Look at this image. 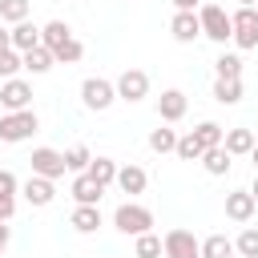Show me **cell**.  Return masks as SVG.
I'll return each mask as SVG.
<instances>
[{
	"label": "cell",
	"instance_id": "6da1fadb",
	"mask_svg": "<svg viewBox=\"0 0 258 258\" xmlns=\"http://www.w3.org/2000/svg\"><path fill=\"white\" fill-rule=\"evenodd\" d=\"M113 226H117L121 234L141 238V234L153 230V210H149V206H137V202H121V206L113 210Z\"/></svg>",
	"mask_w": 258,
	"mask_h": 258
},
{
	"label": "cell",
	"instance_id": "7a4b0ae2",
	"mask_svg": "<svg viewBox=\"0 0 258 258\" xmlns=\"http://www.w3.org/2000/svg\"><path fill=\"white\" fill-rule=\"evenodd\" d=\"M36 129H40L36 109H20V113H4V117H0V141H4V145H20V141H28Z\"/></svg>",
	"mask_w": 258,
	"mask_h": 258
},
{
	"label": "cell",
	"instance_id": "3957f363",
	"mask_svg": "<svg viewBox=\"0 0 258 258\" xmlns=\"http://www.w3.org/2000/svg\"><path fill=\"white\" fill-rule=\"evenodd\" d=\"M198 20H202V36H210L214 44H226L234 36V20H230V12L222 4H202Z\"/></svg>",
	"mask_w": 258,
	"mask_h": 258
},
{
	"label": "cell",
	"instance_id": "277c9868",
	"mask_svg": "<svg viewBox=\"0 0 258 258\" xmlns=\"http://www.w3.org/2000/svg\"><path fill=\"white\" fill-rule=\"evenodd\" d=\"M81 101H85V109H93V113H105V109L117 101V81L89 77V81L81 85Z\"/></svg>",
	"mask_w": 258,
	"mask_h": 258
},
{
	"label": "cell",
	"instance_id": "5b68a950",
	"mask_svg": "<svg viewBox=\"0 0 258 258\" xmlns=\"http://www.w3.org/2000/svg\"><path fill=\"white\" fill-rule=\"evenodd\" d=\"M145 97H149V73H145V69H125V73L117 77V101L137 105V101H145Z\"/></svg>",
	"mask_w": 258,
	"mask_h": 258
},
{
	"label": "cell",
	"instance_id": "8992f818",
	"mask_svg": "<svg viewBox=\"0 0 258 258\" xmlns=\"http://www.w3.org/2000/svg\"><path fill=\"white\" fill-rule=\"evenodd\" d=\"M230 20H234V44L246 52V48H258V12L254 8H238V12H230Z\"/></svg>",
	"mask_w": 258,
	"mask_h": 258
},
{
	"label": "cell",
	"instance_id": "52a82bcc",
	"mask_svg": "<svg viewBox=\"0 0 258 258\" xmlns=\"http://www.w3.org/2000/svg\"><path fill=\"white\" fill-rule=\"evenodd\" d=\"M32 173L36 177H48V181H56V177H64V153L60 149H48V145H40V149H32Z\"/></svg>",
	"mask_w": 258,
	"mask_h": 258
},
{
	"label": "cell",
	"instance_id": "ba28073f",
	"mask_svg": "<svg viewBox=\"0 0 258 258\" xmlns=\"http://www.w3.org/2000/svg\"><path fill=\"white\" fill-rule=\"evenodd\" d=\"M161 246H165V258H202V242L194 238V230H169Z\"/></svg>",
	"mask_w": 258,
	"mask_h": 258
},
{
	"label": "cell",
	"instance_id": "9c48e42d",
	"mask_svg": "<svg viewBox=\"0 0 258 258\" xmlns=\"http://www.w3.org/2000/svg\"><path fill=\"white\" fill-rule=\"evenodd\" d=\"M0 105H4L8 113H20V109H32V85H28V81H20V77H12V81H4V85H0Z\"/></svg>",
	"mask_w": 258,
	"mask_h": 258
},
{
	"label": "cell",
	"instance_id": "30bf717a",
	"mask_svg": "<svg viewBox=\"0 0 258 258\" xmlns=\"http://www.w3.org/2000/svg\"><path fill=\"white\" fill-rule=\"evenodd\" d=\"M20 194H24V202L28 206H36V210H44V206H52V198H56V181H48V177H28L24 185H20Z\"/></svg>",
	"mask_w": 258,
	"mask_h": 258
},
{
	"label": "cell",
	"instance_id": "8fae6325",
	"mask_svg": "<svg viewBox=\"0 0 258 258\" xmlns=\"http://www.w3.org/2000/svg\"><path fill=\"white\" fill-rule=\"evenodd\" d=\"M169 36H173L177 44H194V40L202 36V20H198V12H173V20H169Z\"/></svg>",
	"mask_w": 258,
	"mask_h": 258
},
{
	"label": "cell",
	"instance_id": "7c38bea8",
	"mask_svg": "<svg viewBox=\"0 0 258 258\" xmlns=\"http://www.w3.org/2000/svg\"><path fill=\"white\" fill-rule=\"evenodd\" d=\"M185 109H189V101H185V93H181V89H165V93L157 97V117H161L165 125L181 121V117H185Z\"/></svg>",
	"mask_w": 258,
	"mask_h": 258
},
{
	"label": "cell",
	"instance_id": "4fadbf2b",
	"mask_svg": "<svg viewBox=\"0 0 258 258\" xmlns=\"http://www.w3.org/2000/svg\"><path fill=\"white\" fill-rule=\"evenodd\" d=\"M258 145V133L254 129H246V125H234V129H226V141H222V149L230 153V157H250V149Z\"/></svg>",
	"mask_w": 258,
	"mask_h": 258
},
{
	"label": "cell",
	"instance_id": "5bb4252c",
	"mask_svg": "<svg viewBox=\"0 0 258 258\" xmlns=\"http://www.w3.org/2000/svg\"><path fill=\"white\" fill-rule=\"evenodd\" d=\"M254 210H258V202H254L250 189H230V194H226V218H230V222H250Z\"/></svg>",
	"mask_w": 258,
	"mask_h": 258
},
{
	"label": "cell",
	"instance_id": "9a60e30c",
	"mask_svg": "<svg viewBox=\"0 0 258 258\" xmlns=\"http://www.w3.org/2000/svg\"><path fill=\"white\" fill-rule=\"evenodd\" d=\"M12 48L24 56V52H32V48H40V28L32 24V20H20V24H12Z\"/></svg>",
	"mask_w": 258,
	"mask_h": 258
},
{
	"label": "cell",
	"instance_id": "2e32d148",
	"mask_svg": "<svg viewBox=\"0 0 258 258\" xmlns=\"http://www.w3.org/2000/svg\"><path fill=\"white\" fill-rule=\"evenodd\" d=\"M117 185H121V194H145V185H149V173L141 169V165H121L117 169Z\"/></svg>",
	"mask_w": 258,
	"mask_h": 258
},
{
	"label": "cell",
	"instance_id": "e0dca14e",
	"mask_svg": "<svg viewBox=\"0 0 258 258\" xmlns=\"http://www.w3.org/2000/svg\"><path fill=\"white\" fill-rule=\"evenodd\" d=\"M69 194L77 198V206H97L105 189H101V185H97V181H93L89 173H77V177H73V189H69Z\"/></svg>",
	"mask_w": 258,
	"mask_h": 258
},
{
	"label": "cell",
	"instance_id": "ac0fdd59",
	"mask_svg": "<svg viewBox=\"0 0 258 258\" xmlns=\"http://www.w3.org/2000/svg\"><path fill=\"white\" fill-rule=\"evenodd\" d=\"M69 40H73V28H69L64 20H48V24L40 28V44H44L48 52H56V48L69 44Z\"/></svg>",
	"mask_w": 258,
	"mask_h": 258
},
{
	"label": "cell",
	"instance_id": "d6986e66",
	"mask_svg": "<svg viewBox=\"0 0 258 258\" xmlns=\"http://www.w3.org/2000/svg\"><path fill=\"white\" fill-rule=\"evenodd\" d=\"M69 226H73L77 234H97V230H101V210H97V206H77L73 218H69Z\"/></svg>",
	"mask_w": 258,
	"mask_h": 258
},
{
	"label": "cell",
	"instance_id": "ffe728a7",
	"mask_svg": "<svg viewBox=\"0 0 258 258\" xmlns=\"http://www.w3.org/2000/svg\"><path fill=\"white\" fill-rule=\"evenodd\" d=\"M230 165H234V157H230V153H226L222 145H218V149H206V153H202V169H206L210 177H226V173H230Z\"/></svg>",
	"mask_w": 258,
	"mask_h": 258
},
{
	"label": "cell",
	"instance_id": "44dd1931",
	"mask_svg": "<svg viewBox=\"0 0 258 258\" xmlns=\"http://www.w3.org/2000/svg\"><path fill=\"white\" fill-rule=\"evenodd\" d=\"M117 169H121V165H117L113 157H93L85 173H89V177H93V181L105 189V185H113V181H117Z\"/></svg>",
	"mask_w": 258,
	"mask_h": 258
},
{
	"label": "cell",
	"instance_id": "7402d4cb",
	"mask_svg": "<svg viewBox=\"0 0 258 258\" xmlns=\"http://www.w3.org/2000/svg\"><path fill=\"white\" fill-rule=\"evenodd\" d=\"M214 81H242V56L238 52H222L214 60Z\"/></svg>",
	"mask_w": 258,
	"mask_h": 258
},
{
	"label": "cell",
	"instance_id": "603a6c76",
	"mask_svg": "<svg viewBox=\"0 0 258 258\" xmlns=\"http://www.w3.org/2000/svg\"><path fill=\"white\" fill-rule=\"evenodd\" d=\"M52 64H56V56H52L44 44H40V48H32V52H24V69H28L32 77H44Z\"/></svg>",
	"mask_w": 258,
	"mask_h": 258
},
{
	"label": "cell",
	"instance_id": "cb8c5ba5",
	"mask_svg": "<svg viewBox=\"0 0 258 258\" xmlns=\"http://www.w3.org/2000/svg\"><path fill=\"white\" fill-rule=\"evenodd\" d=\"M238 250H234V242L226 238V234H210L206 242H202V258H234Z\"/></svg>",
	"mask_w": 258,
	"mask_h": 258
},
{
	"label": "cell",
	"instance_id": "d4e9b609",
	"mask_svg": "<svg viewBox=\"0 0 258 258\" xmlns=\"http://www.w3.org/2000/svg\"><path fill=\"white\" fill-rule=\"evenodd\" d=\"M194 137L202 141V149H218V145L226 141V129H222L218 121H202V125L194 129Z\"/></svg>",
	"mask_w": 258,
	"mask_h": 258
},
{
	"label": "cell",
	"instance_id": "484cf974",
	"mask_svg": "<svg viewBox=\"0 0 258 258\" xmlns=\"http://www.w3.org/2000/svg\"><path fill=\"white\" fill-rule=\"evenodd\" d=\"M149 149L153 153H177V133L173 129H149Z\"/></svg>",
	"mask_w": 258,
	"mask_h": 258
},
{
	"label": "cell",
	"instance_id": "4316f807",
	"mask_svg": "<svg viewBox=\"0 0 258 258\" xmlns=\"http://www.w3.org/2000/svg\"><path fill=\"white\" fill-rule=\"evenodd\" d=\"M214 101L218 105H238L242 101V81H214Z\"/></svg>",
	"mask_w": 258,
	"mask_h": 258
},
{
	"label": "cell",
	"instance_id": "83f0119b",
	"mask_svg": "<svg viewBox=\"0 0 258 258\" xmlns=\"http://www.w3.org/2000/svg\"><path fill=\"white\" fill-rule=\"evenodd\" d=\"M165 254V246H161V238L149 230V234H141L137 238V246H133V258H161Z\"/></svg>",
	"mask_w": 258,
	"mask_h": 258
},
{
	"label": "cell",
	"instance_id": "f1b7e54d",
	"mask_svg": "<svg viewBox=\"0 0 258 258\" xmlns=\"http://www.w3.org/2000/svg\"><path fill=\"white\" fill-rule=\"evenodd\" d=\"M89 161H93L89 145H69V149H64V165H69L73 173H85V169H89Z\"/></svg>",
	"mask_w": 258,
	"mask_h": 258
},
{
	"label": "cell",
	"instance_id": "f546056e",
	"mask_svg": "<svg viewBox=\"0 0 258 258\" xmlns=\"http://www.w3.org/2000/svg\"><path fill=\"white\" fill-rule=\"evenodd\" d=\"M0 20H4V24L28 20V0H0Z\"/></svg>",
	"mask_w": 258,
	"mask_h": 258
},
{
	"label": "cell",
	"instance_id": "4dcf8cb0",
	"mask_svg": "<svg viewBox=\"0 0 258 258\" xmlns=\"http://www.w3.org/2000/svg\"><path fill=\"white\" fill-rule=\"evenodd\" d=\"M234 250H238V258H258V230L246 226V230L234 238Z\"/></svg>",
	"mask_w": 258,
	"mask_h": 258
},
{
	"label": "cell",
	"instance_id": "1f68e13d",
	"mask_svg": "<svg viewBox=\"0 0 258 258\" xmlns=\"http://www.w3.org/2000/svg\"><path fill=\"white\" fill-rule=\"evenodd\" d=\"M202 153H206V149H202V141H198L194 133L177 137V157H181V161H202Z\"/></svg>",
	"mask_w": 258,
	"mask_h": 258
},
{
	"label": "cell",
	"instance_id": "d6a6232c",
	"mask_svg": "<svg viewBox=\"0 0 258 258\" xmlns=\"http://www.w3.org/2000/svg\"><path fill=\"white\" fill-rule=\"evenodd\" d=\"M52 56H56V64H77V60L85 56V44H81V40L73 36V40H69V44H60V48H56Z\"/></svg>",
	"mask_w": 258,
	"mask_h": 258
},
{
	"label": "cell",
	"instance_id": "836d02e7",
	"mask_svg": "<svg viewBox=\"0 0 258 258\" xmlns=\"http://www.w3.org/2000/svg\"><path fill=\"white\" fill-rule=\"evenodd\" d=\"M20 69H24V56H20L16 48H8V52H0V77H4V81H12V77H16Z\"/></svg>",
	"mask_w": 258,
	"mask_h": 258
},
{
	"label": "cell",
	"instance_id": "e575fe53",
	"mask_svg": "<svg viewBox=\"0 0 258 258\" xmlns=\"http://www.w3.org/2000/svg\"><path fill=\"white\" fill-rule=\"evenodd\" d=\"M16 189H20V181H16V173H12V169H0V194H8V198H16Z\"/></svg>",
	"mask_w": 258,
	"mask_h": 258
},
{
	"label": "cell",
	"instance_id": "d590c367",
	"mask_svg": "<svg viewBox=\"0 0 258 258\" xmlns=\"http://www.w3.org/2000/svg\"><path fill=\"white\" fill-rule=\"evenodd\" d=\"M12 214H16V198L0 194V222H12Z\"/></svg>",
	"mask_w": 258,
	"mask_h": 258
},
{
	"label": "cell",
	"instance_id": "8d00e7d4",
	"mask_svg": "<svg viewBox=\"0 0 258 258\" xmlns=\"http://www.w3.org/2000/svg\"><path fill=\"white\" fill-rule=\"evenodd\" d=\"M202 4H206V0H173V8H177V12H198Z\"/></svg>",
	"mask_w": 258,
	"mask_h": 258
},
{
	"label": "cell",
	"instance_id": "74e56055",
	"mask_svg": "<svg viewBox=\"0 0 258 258\" xmlns=\"http://www.w3.org/2000/svg\"><path fill=\"white\" fill-rule=\"evenodd\" d=\"M12 48V28H0V52Z\"/></svg>",
	"mask_w": 258,
	"mask_h": 258
},
{
	"label": "cell",
	"instance_id": "f35d334b",
	"mask_svg": "<svg viewBox=\"0 0 258 258\" xmlns=\"http://www.w3.org/2000/svg\"><path fill=\"white\" fill-rule=\"evenodd\" d=\"M8 238H12V230H8V222H0V254L8 250Z\"/></svg>",
	"mask_w": 258,
	"mask_h": 258
},
{
	"label": "cell",
	"instance_id": "ab89813d",
	"mask_svg": "<svg viewBox=\"0 0 258 258\" xmlns=\"http://www.w3.org/2000/svg\"><path fill=\"white\" fill-rule=\"evenodd\" d=\"M250 161H254V173H258V145L250 149Z\"/></svg>",
	"mask_w": 258,
	"mask_h": 258
},
{
	"label": "cell",
	"instance_id": "60d3db41",
	"mask_svg": "<svg viewBox=\"0 0 258 258\" xmlns=\"http://www.w3.org/2000/svg\"><path fill=\"white\" fill-rule=\"evenodd\" d=\"M250 194H254V202H258V173H254V185H250Z\"/></svg>",
	"mask_w": 258,
	"mask_h": 258
},
{
	"label": "cell",
	"instance_id": "b9f144b4",
	"mask_svg": "<svg viewBox=\"0 0 258 258\" xmlns=\"http://www.w3.org/2000/svg\"><path fill=\"white\" fill-rule=\"evenodd\" d=\"M238 8H254V0H238Z\"/></svg>",
	"mask_w": 258,
	"mask_h": 258
}]
</instances>
